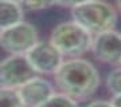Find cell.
Listing matches in <instances>:
<instances>
[{
  "instance_id": "1",
  "label": "cell",
  "mask_w": 121,
  "mask_h": 107,
  "mask_svg": "<svg viewBox=\"0 0 121 107\" xmlns=\"http://www.w3.org/2000/svg\"><path fill=\"white\" fill-rule=\"evenodd\" d=\"M55 83L62 94L74 100H86L99 86V74L94 66L85 59L73 58L63 62L54 74Z\"/></svg>"
},
{
  "instance_id": "2",
  "label": "cell",
  "mask_w": 121,
  "mask_h": 107,
  "mask_svg": "<svg viewBox=\"0 0 121 107\" xmlns=\"http://www.w3.org/2000/svg\"><path fill=\"white\" fill-rule=\"evenodd\" d=\"M75 23L82 26L91 35L112 31L117 23V13L112 5L104 0H91L71 8Z\"/></svg>"
},
{
  "instance_id": "3",
  "label": "cell",
  "mask_w": 121,
  "mask_h": 107,
  "mask_svg": "<svg viewBox=\"0 0 121 107\" xmlns=\"http://www.w3.org/2000/svg\"><path fill=\"white\" fill-rule=\"evenodd\" d=\"M50 42L65 56L78 58L93 46L91 34L75 21L60 23L52 30Z\"/></svg>"
},
{
  "instance_id": "4",
  "label": "cell",
  "mask_w": 121,
  "mask_h": 107,
  "mask_svg": "<svg viewBox=\"0 0 121 107\" xmlns=\"http://www.w3.org/2000/svg\"><path fill=\"white\" fill-rule=\"evenodd\" d=\"M38 42L36 28L24 21L0 32L1 48L11 55H26Z\"/></svg>"
},
{
  "instance_id": "5",
  "label": "cell",
  "mask_w": 121,
  "mask_h": 107,
  "mask_svg": "<svg viewBox=\"0 0 121 107\" xmlns=\"http://www.w3.org/2000/svg\"><path fill=\"white\" fill-rule=\"evenodd\" d=\"M36 74L27 55H11L0 64V84L3 88H19Z\"/></svg>"
},
{
  "instance_id": "6",
  "label": "cell",
  "mask_w": 121,
  "mask_h": 107,
  "mask_svg": "<svg viewBox=\"0 0 121 107\" xmlns=\"http://www.w3.org/2000/svg\"><path fill=\"white\" fill-rule=\"evenodd\" d=\"M26 55L38 74H55L63 64V54L51 42H38Z\"/></svg>"
},
{
  "instance_id": "7",
  "label": "cell",
  "mask_w": 121,
  "mask_h": 107,
  "mask_svg": "<svg viewBox=\"0 0 121 107\" xmlns=\"http://www.w3.org/2000/svg\"><path fill=\"white\" fill-rule=\"evenodd\" d=\"M91 51L95 59L102 63H121V34L112 30L95 35Z\"/></svg>"
},
{
  "instance_id": "8",
  "label": "cell",
  "mask_w": 121,
  "mask_h": 107,
  "mask_svg": "<svg viewBox=\"0 0 121 107\" xmlns=\"http://www.w3.org/2000/svg\"><path fill=\"white\" fill-rule=\"evenodd\" d=\"M17 90L27 107L42 106L54 95V88L51 83L39 76H35L34 79L28 80L26 84L19 87Z\"/></svg>"
},
{
  "instance_id": "9",
  "label": "cell",
  "mask_w": 121,
  "mask_h": 107,
  "mask_svg": "<svg viewBox=\"0 0 121 107\" xmlns=\"http://www.w3.org/2000/svg\"><path fill=\"white\" fill-rule=\"evenodd\" d=\"M23 21V11L19 3L1 0L0 1V27L1 30L9 28Z\"/></svg>"
},
{
  "instance_id": "10",
  "label": "cell",
  "mask_w": 121,
  "mask_h": 107,
  "mask_svg": "<svg viewBox=\"0 0 121 107\" xmlns=\"http://www.w3.org/2000/svg\"><path fill=\"white\" fill-rule=\"evenodd\" d=\"M0 107H27L23 102L17 88H3L0 90Z\"/></svg>"
},
{
  "instance_id": "11",
  "label": "cell",
  "mask_w": 121,
  "mask_h": 107,
  "mask_svg": "<svg viewBox=\"0 0 121 107\" xmlns=\"http://www.w3.org/2000/svg\"><path fill=\"white\" fill-rule=\"evenodd\" d=\"M39 107H78L77 102L65 94H54L47 102H44Z\"/></svg>"
},
{
  "instance_id": "12",
  "label": "cell",
  "mask_w": 121,
  "mask_h": 107,
  "mask_svg": "<svg viewBox=\"0 0 121 107\" xmlns=\"http://www.w3.org/2000/svg\"><path fill=\"white\" fill-rule=\"evenodd\" d=\"M106 87L113 95H121V68L110 71L106 78Z\"/></svg>"
},
{
  "instance_id": "13",
  "label": "cell",
  "mask_w": 121,
  "mask_h": 107,
  "mask_svg": "<svg viewBox=\"0 0 121 107\" xmlns=\"http://www.w3.org/2000/svg\"><path fill=\"white\" fill-rule=\"evenodd\" d=\"M23 4L31 11H42L56 4V0H23Z\"/></svg>"
},
{
  "instance_id": "14",
  "label": "cell",
  "mask_w": 121,
  "mask_h": 107,
  "mask_svg": "<svg viewBox=\"0 0 121 107\" xmlns=\"http://www.w3.org/2000/svg\"><path fill=\"white\" fill-rule=\"evenodd\" d=\"M87 1H91V0H56V4L63 5V7H77V5H81L83 3H87Z\"/></svg>"
},
{
  "instance_id": "15",
  "label": "cell",
  "mask_w": 121,
  "mask_h": 107,
  "mask_svg": "<svg viewBox=\"0 0 121 107\" xmlns=\"http://www.w3.org/2000/svg\"><path fill=\"white\" fill-rule=\"evenodd\" d=\"M86 107H113V104L112 102H108V100H93Z\"/></svg>"
},
{
  "instance_id": "16",
  "label": "cell",
  "mask_w": 121,
  "mask_h": 107,
  "mask_svg": "<svg viewBox=\"0 0 121 107\" xmlns=\"http://www.w3.org/2000/svg\"><path fill=\"white\" fill-rule=\"evenodd\" d=\"M110 102H112L113 107H121V95H113Z\"/></svg>"
},
{
  "instance_id": "17",
  "label": "cell",
  "mask_w": 121,
  "mask_h": 107,
  "mask_svg": "<svg viewBox=\"0 0 121 107\" xmlns=\"http://www.w3.org/2000/svg\"><path fill=\"white\" fill-rule=\"evenodd\" d=\"M116 7H117V9L121 12V0H116Z\"/></svg>"
},
{
  "instance_id": "18",
  "label": "cell",
  "mask_w": 121,
  "mask_h": 107,
  "mask_svg": "<svg viewBox=\"0 0 121 107\" xmlns=\"http://www.w3.org/2000/svg\"><path fill=\"white\" fill-rule=\"evenodd\" d=\"M9 1H16V3H19V1H23V0H9Z\"/></svg>"
}]
</instances>
